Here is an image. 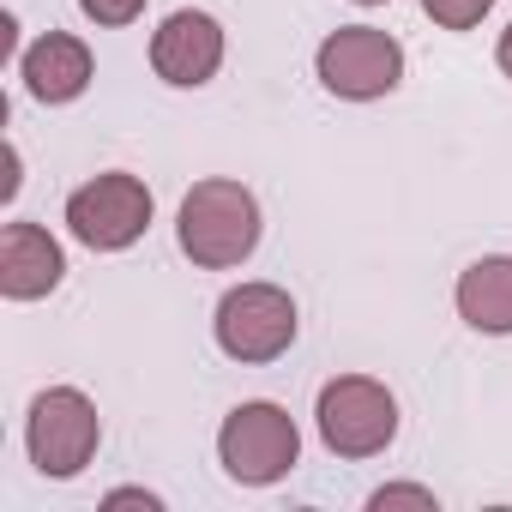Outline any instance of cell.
Returning a JSON list of instances; mask_svg holds the SVG:
<instances>
[{
    "label": "cell",
    "mask_w": 512,
    "mask_h": 512,
    "mask_svg": "<svg viewBox=\"0 0 512 512\" xmlns=\"http://www.w3.org/2000/svg\"><path fill=\"white\" fill-rule=\"evenodd\" d=\"M175 235H181V253L193 266L229 272L260 247V199H253L241 181H199L181 199Z\"/></svg>",
    "instance_id": "cell-1"
},
{
    "label": "cell",
    "mask_w": 512,
    "mask_h": 512,
    "mask_svg": "<svg viewBox=\"0 0 512 512\" xmlns=\"http://www.w3.org/2000/svg\"><path fill=\"white\" fill-rule=\"evenodd\" d=\"M217 458H223V470H229L241 488H272V482H284L290 464L302 458V434H296L290 410L253 398V404H235V410L223 416Z\"/></svg>",
    "instance_id": "cell-2"
},
{
    "label": "cell",
    "mask_w": 512,
    "mask_h": 512,
    "mask_svg": "<svg viewBox=\"0 0 512 512\" xmlns=\"http://www.w3.org/2000/svg\"><path fill=\"white\" fill-rule=\"evenodd\" d=\"M320 440L338 458H374L398 440V398L368 374H338L320 386Z\"/></svg>",
    "instance_id": "cell-3"
},
{
    "label": "cell",
    "mask_w": 512,
    "mask_h": 512,
    "mask_svg": "<svg viewBox=\"0 0 512 512\" xmlns=\"http://www.w3.org/2000/svg\"><path fill=\"white\" fill-rule=\"evenodd\" d=\"M296 344V302L278 284H241L217 302V350L229 362H278Z\"/></svg>",
    "instance_id": "cell-4"
},
{
    "label": "cell",
    "mask_w": 512,
    "mask_h": 512,
    "mask_svg": "<svg viewBox=\"0 0 512 512\" xmlns=\"http://www.w3.org/2000/svg\"><path fill=\"white\" fill-rule=\"evenodd\" d=\"M314 67H320V85L332 97L374 103V97H386L404 79V49H398V37L374 31V25H344V31H332L320 43Z\"/></svg>",
    "instance_id": "cell-5"
},
{
    "label": "cell",
    "mask_w": 512,
    "mask_h": 512,
    "mask_svg": "<svg viewBox=\"0 0 512 512\" xmlns=\"http://www.w3.org/2000/svg\"><path fill=\"white\" fill-rule=\"evenodd\" d=\"M67 229L91 247V253H121L151 229V187L139 175H97L67 199Z\"/></svg>",
    "instance_id": "cell-6"
},
{
    "label": "cell",
    "mask_w": 512,
    "mask_h": 512,
    "mask_svg": "<svg viewBox=\"0 0 512 512\" xmlns=\"http://www.w3.org/2000/svg\"><path fill=\"white\" fill-rule=\"evenodd\" d=\"M97 440H103V422H97V404L73 386H49L37 404H31V464L55 482L79 476L91 458H97Z\"/></svg>",
    "instance_id": "cell-7"
},
{
    "label": "cell",
    "mask_w": 512,
    "mask_h": 512,
    "mask_svg": "<svg viewBox=\"0 0 512 512\" xmlns=\"http://www.w3.org/2000/svg\"><path fill=\"white\" fill-rule=\"evenodd\" d=\"M151 67H157V79H169L181 91L205 85L223 67V25L211 13H199V7L169 13L157 25V37H151Z\"/></svg>",
    "instance_id": "cell-8"
},
{
    "label": "cell",
    "mask_w": 512,
    "mask_h": 512,
    "mask_svg": "<svg viewBox=\"0 0 512 512\" xmlns=\"http://www.w3.org/2000/svg\"><path fill=\"white\" fill-rule=\"evenodd\" d=\"M67 260H61V247L49 229L37 223H7L0 229V296L7 302H37L61 284Z\"/></svg>",
    "instance_id": "cell-9"
},
{
    "label": "cell",
    "mask_w": 512,
    "mask_h": 512,
    "mask_svg": "<svg viewBox=\"0 0 512 512\" xmlns=\"http://www.w3.org/2000/svg\"><path fill=\"white\" fill-rule=\"evenodd\" d=\"M19 67H25V85H31L37 103H73V97H85V85H91V49H85L79 37H67V31L37 37Z\"/></svg>",
    "instance_id": "cell-10"
},
{
    "label": "cell",
    "mask_w": 512,
    "mask_h": 512,
    "mask_svg": "<svg viewBox=\"0 0 512 512\" xmlns=\"http://www.w3.org/2000/svg\"><path fill=\"white\" fill-rule=\"evenodd\" d=\"M458 314H464V326H476L488 338L512 332V260L506 253H488V260H476L458 278Z\"/></svg>",
    "instance_id": "cell-11"
},
{
    "label": "cell",
    "mask_w": 512,
    "mask_h": 512,
    "mask_svg": "<svg viewBox=\"0 0 512 512\" xmlns=\"http://www.w3.org/2000/svg\"><path fill=\"white\" fill-rule=\"evenodd\" d=\"M488 7H494V0H422V13H428L440 31H476Z\"/></svg>",
    "instance_id": "cell-12"
},
{
    "label": "cell",
    "mask_w": 512,
    "mask_h": 512,
    "mask_svg": "<svg viewBox=\"0 0 512 512\" xmlns=\"http://www.w3.org/2000/svg\"><path fill=\"white\" fill-rule=\"evenodd\" d=\"M91 25H133L145 13V0H79Z\"/></svg>",
    "instance_id": "cell-13"
},
{
    "label": "cell",
    "mask_w": 512,
    "mask_h": 512,
    "mask_svg": "<svg viewBox=\"0 0 512 512\" xmlns=\"http://www.w3.org/2000/svg\"><path fill=\"white\" fill-rule=\"evenodd\" d=\"M368 506H374V512H392V506H422V512H434V494H428V488H404V482H398V488H380Z\"/></svg>",
    "instance_id": "cell-14"
},
{
    "label": "cell",
    "mask_w": 512,
    "mask_h": 512,
    "mask_svg": "<svg viewBox=\"0 0 512 512\" xmlns=\"http://www.w3.org/2000/svg\"><path fill=\"white\" fill-rule=\"evenodd\" d=\"M103 506H145V512H157L163 500H157V494H145V488H115V494H109Z\"/></svg>",
    "instance_id": "cell-15"
},
{
    "label": "cell",
    "mask_w": 512,
    "mask_h": 512,
    "mask_svg": "<svg viewBox=\"0 0 512 512\" xmlns=\"http://www.w3.org/2000/svg\"><path fill=\"white\" fill-rule=\"evenodd\" d=\"M500 73L512 79V25H506V37H500Z\"/></svg>",
    "instance_id": "cell-16"
},
{
    "label": "cell",
    "mask_w": 512,
    "mask_h": 512,
    "mask_svg": "<svg viewBox=\"0 0 512 512\" xmlns=\"http://www.w3.org/2000/svg\"><path fill=\"white\" fill-rule=\"evenodd\" d=\"M362 7H380V0H362Z\"/></svg>",
    "instance_id": "cell-17"
}]
</instances>
